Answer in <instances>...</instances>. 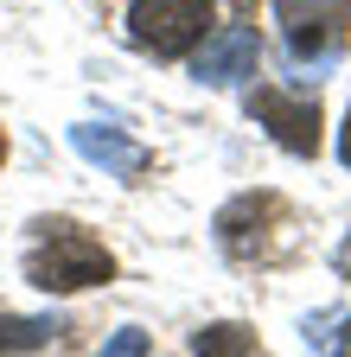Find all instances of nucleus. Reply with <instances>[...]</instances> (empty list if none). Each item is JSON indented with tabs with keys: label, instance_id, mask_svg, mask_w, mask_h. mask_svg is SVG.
<instances>
[{
	"label": "nucleus",
	"instance_id": "9",
	"mask_svg": "<svg viewBox=\"0 0 351 357\" xmlns=\"http://www.w3.org/2000/svg\"><path fill=\"white\" fill-rule=\"evenodd\" d=\"M103 357H147V332H115L103 344Z\"/></svg>",
	"mask_w": 351,
	"mask_h": 357
},
{
	"label": "nucleus",
	"instance_id": "8",
	"mask_svg": "<svg viewBox=\"0 0 351 357\" xmlns=\"http://www.w3.org/2000/svg\"><path fill=\"white\" fill-rule=\"evenodd\" d=\"M52 332V319H0V351H38Z\"/></svg>",
	"mask_w": 351,
	"mask_h": 357
},
{
	"label": "nucleus",
	"instance_id": "4",
	"mask_svg": "<svg viewBox=\"0 0 351 357\" xmlns=\"http://www.w3.org/2000/svg\"><path fill=\"white\" fill-rule=\"evenodd\" d=\"M249 115L269 121V134L287 147V153H320V109L313 96H287V89H249Z\"/></svg>",
	"mask_w": 351,
	"mask_h": 357
},
{
	"label": "nucleus",
	"instance_id": "1",
	"mask_svg": "<svg viewBox=\"0 0 351 357\" xmlns=\"http://www.w3.org/2000/svg\"><path fill=\"white\" fill-rule=\"evenodd\" d=\"M26 275H32V287H45V294H77V287L109 281L115 261H109V249L96 236H83L77 223H45V243L32 249Z\"/></svg>",
	"mask_w": 351,
	"mask_h": 357
},
{
	"label": "nucleus",
	"instance_id": "11",
	"mask_svg": "<svg viewBox=\"0 0 351 357\" xmlns=\"http://www.w3.org/2000/svg\"><path fill=\"white\" fill-rule=\"evenodd\" d=\"M332 357H351V319H345V332H338V351Z\"/></svg>",
	"mask_w": 351,
	"mask_h": 357
},
{
	"label": "nucleus",
	"instance_id": "13",
	"mask_svg": "<svg viewBox=\"0 0 351 357\" xmlns=\"http://www.w3.org/2000/svg\"><path fill=\"white\" fill-rule=\"evenodd\" d=\"M0 160H7V134H0Z\"/></svg>",
	"mask_w": 351,
	"mask_h": 357
},
{
	"label": "nucleus",
	"instance_id": "2",
	"mask_svg": "<svg viewBox=\"0 0 351 357\" xmlns=\"http://www.w3.org/2000/svg\"><path fill=\"white\" fill-rule=\"evenodd\" d=\"M275 20L287 26V52L313 58V77L332 70V45L351 26V0H275Z\"/></svg>",
	"mask_w": 351,
	"mask_h": 357
},
{
	"label": "nucleus",
	"instance_id": "7",
	"mask_svg": "<svg viewBox=\"0 0 351 357\" xmlns=\"http://www.w3.org/2000/svg\"><path fill=\"white\" fill-rule=\"evenodd\" d=\"M192 351L198 357H255V332L249 326H204L192 338Z\"/></svg>",
	"mask_w": 351,
	"mask_h": 357
},
{
	"label": "nucleus",
	"instance_id": "5",
	"mask_svg": "<svg viewBox=\"0 0 351 357\" xmlns=\"http://www.w3.org/2000/svg\"><path fill=\"white\" fill-rule=\"evenodd\" d=\"M255 58H262L255 32L249 26H224V32H211L204 52H198V83H243V77H255Z\"/></svg>",
	"mask_w": 351,
	"mask_h": 357
},
{
	"label": "nucleus",
	"instance_id": "12",
	"mask_svg": "<svg viewBox=\"0 0 351 357\" xmlns=\"http://www.w3.org/2000/svg\"><path fill=\"white\" fill-rule=\"evenodd\" d=\"M338 268H351V243H345V249H338Z\"/></svg>",
	"mask_w": 351,
	"mask_h": 357
},
{
	"label": "nucleus",
	"instance_id": "6",
	"mask_svg": "<svg viewBox=\"0 0 351 357\" xmlns=\"http://www.w3.org/2000/svg\"><path fill=\"white\" fill-rule=\"evenodd\" d=\"M70 147L90 160V166H103V172H115V178H135L141 166H147V153L128 141V134H115V128H96V121H83V128H70Z\"/></svg>",
	"mask_w": 351,
	"mask_h": 357
},
{
	"label": "nucleus",
	"instance_id": "10",
	"mask_svg": "<svg viewBox=\"0 0 351 357\" xmlns=\"http://www.w3.org/2000/svg\"><path fill=\"white\" fill-rule=\"evenodd\" d=\"M338 160L351 166V115H345V128H338Z\"/></svg>",
	"mask_w": 351,
	"mask_h": 357
},
{
	"label": "nucleus",
	"instance_id": "3",
	"mask_svg": "<svg viewBox=\"0 0 351 357\" xmlns=\"http://www.w3.org/2000/svg\"><path fill=\"white\" fill-rule=\"evenodd\" d=\"M204 26H211V13L198 7V0H135V13H128L135 45H147L154 58L192 52V45L204 38Z\"/></svg>",
	"mask_w": 351,
	"mask_h": 357
}]
</instances>
